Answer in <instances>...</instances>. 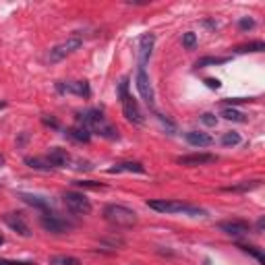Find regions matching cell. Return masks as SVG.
Segmentation results:
<instances>
[{
    "label": "cell",
    "instance_id": "obj_1",
    "mask_svg": "<svg viewBox=\"0 0 265 265\" xmlns=\"http://www.w3.org/2000/svg\"><path fill=\"white\" fill-rule=\"evenodd\" d=\"M147 205L151 209H156L160 214H187V216H205L203 209L195 207V205H189V203H183V201H166V199H153V201H147Z\"/></svg>",
    "mask_w": 265,
    "mask_h": 265
},
{
    "label": "cell",
    "instance_id": "obj_2",
    "mask_svg": "<svg viewBox=\"0 0 265 265\" xmlns=\"http://www.w3.org/2000/svg\"><path fill=\"white\" fill-rule=\"evenodd\" d=\"M104 218L116 228H131L137 224V214L124 205H106Z\"/></svg>",
    "mask_w": 265,
    "mask_h": 265
},
{
    "label": "cell",
    "instance_id": "obj_3",
    "mask_svg": "<svg viewBox=\"0 0 265 265\" xmlns=\"http://www.w3.org/2000/svg\"><path fill=\"white\" fill-rule=\"evenodd\" d=\"M118 95H120V102H122V112L127 116V120L135 122V124H141L143 122V114L139 110V104L133 95H129V81L122 79L120 81V87H118Z\"/></svg>",
    "mask_w": 265,
    "mask_h": 265
},
{
    "label": "cell",
    "instance_id": "obj_4",
    "mask_svg": "<svg viewBox=\"0 0 265 265\" xmlns=\"http://www.w3.org/2000/svg\"><path fill=\"white\" fill-rule=\"evenodd\" d=\"M62 203L71 214L75 216H89L91 214V203L83 193H75V191H68L62 195Z\"/></svg>",
    "mask_w": 265,
    "mask_h": 265
},
{
    "label": "cell",
    "instance_id": "obj_5",
    "mask_svg": "<svg viewBox=\"0 0 265 265\" xmlns=\"http://www.w3.org/2000/svg\"><path fill=\"white\" fill-rule=\"evenodd\" d=\"M83 46V39L81 37H68L66 41H60V44H56L50 52H48V60L50 62H60L62 58H66V56H71L73 52H77L79 48Z\"/></svg>",
    "mask_w": 265,
    "mask_h": 265
},
{
    "label": "cell",
    "instance_id": "obj_6",
    "mask_svg": "<svg viewBox=\"0 0 265 265\" xmlns=\"http://www.w3.org/2000/svg\"><path fill=\"white\" fill-rule=\"evenodd\" d=\"M135 85H137V91L139 95L143 97V102L153 108V89H151V81H149V75L145 73L143 66L137 68V77H135Z\"/></svg>",
    "mask_w": 265,
    "mask_h": 265
},
{
    "label": "cell",
    "instance_id": "obj_7",
    "mask_svg": "<svg viewBox=\"0 0 265 265\" xmlns=\"http://www.w3.org/2000/svg\"><path fill=\"white\" fill-rule=\"evenodd\" d=\"M2 220L10 230H15L19 236H23V239H29L31 236V230H29V226H27L23 214H4Z\"/></svg>",
    "mask_w": 265,
    "mask_h": 265
},
{
    "label": "cell",
    "instance_id": "obj_8",
    "mask_svg": "<svg viewBox=\"0 0 265 265\" xmlns=\"http://www.w3.org/2000/svg\"><path fill=\"white\" fill-rule=\"evenodd\" d=\"M56 89L60 93H75L81 97H89L91 95V87L87 81H66V83H56Z\"/></svg>",
    "mask_w": 265,
    "mask_h": 265
},
{
    "label": "cell",
    "instance_id": "obj_9",
    "mask_svg": "<svg viewBox=\"0 0 265 265\" xmlns=\"http://www.w3.org/2000/svg\"><path fill=\"white\" fill-rule=\"evenodd\" d=\"M220 230L226 232L228 236H245L251 232V224L245 220H230V222H220Z\"/></svg>",
    "mask_w": 265,
    "mask_h": 265
},
{
    "label": "cell",
    "instance_id": "obj_10",
    "mask_svg": "<svg viewBox=\"0 0 265 265\" xmlns=\"http://www.w3.org/2000/svg\"><path fill=\"white\" fill-rule=\"evenodd\" d=\"M153 44H156V35L153 33H143L141 37H139V66L145 68V62L151 56Z\"/></svg>",
    "mask_w": 265,
    "mask_h": 265
},
{
    "label": "cell",
    "instance_id": "obj_11",
    "mask_svg": "<svg viewBox=\"0 0 265 265\" xmlns=\"http://www.w3.org/2000/svg\"><path fill=\"white\" fill-rule=\"evenodd\" d=\"M218 158L214 153H191V156H180L176 158V164L183 166H205V164H214Z\"/></svg>",
    "mask_w": 265,
    "mask_h": 265
},
{
    "label": "cell",
    "instance_id": "obj_12",
    "mask_svg": "<svg viewBox=\"0 0 265 265\" xmlns=\"http://www.w3.org/2000/svg\"><path fill=\"white\" fill-rule=\"evenodd\" d=\"M46 160L50 162L52 168H66V166L71 164V156H68V151L66 149H60V147L50 149Z\"/></svg>",
    "mask_w": 265,
    "mask_h": 265
},
{
    "label": "cell",
    "instance_id": "obj_13",
    "mask_svg": "<svg viewBox=\"0 0 265 265\" xmlns=\"http://www.w3.org/2000/svg\"><path fill=\"white\" fill-rule=\"evenodd\" d=\"M41 226L52 234H64L68 228H71V224H66L64 220H60L56 216H44L41 218Z\"/></svg>",
    "mask_w": 265,
    "mask_h": 265
},
{
    "label": "cell",
    "instance_id": "obj_14",
    "mask_svg": "<svg viewBox=\"0 0 265 265\" xmlns=\"http://www.w3.org/2000/svg\"><path fill=\"white\" fill-rule=\"evenodd\" d=\"M120 172L145 174V168H143V164H139V162H120V164L114 166V168H110V170H108V174H120Z\"/></svg>",
    "mask_w": 265,
    "mask_h": 265
},
{
    "label": "cell",
    "instance_id": "obj_15",
    "mask_svg": "<svg viewBox=\"0 0 265 265\" xmlns=\"http://www.w3.org/2000/svg\"><path fill=\"white\" fill-rule=\"evenodd\" d=\"M187 141L195 147H207V145H212L214 143V139L212 135H207V133H199V131H189L187 133Z\"/></svg>",
    "mask_w": 265,
    "mask_h": 265
},
{
    "label": "cell",
    "instance_id": "obj_16",
    "mask_svg": "<svg viewBox=\"0 0 265 265\" xmlns=\"http://www.w3.org/2000/svg\"><path fill=\"white\" fill-rule=\"evenodd\" d=\"M66 137H71L73 141H79V143H89L91 133H89V129H85V127H81V124H77V127L66 129Z\"/></svg>",
    "mask_w": 265,
    "mask_h": 265
},
{
    "label": "cell",
    "instance_id": "obj_17",
    "mask_svg": "<svg viewBox=\"0 0 265 265\" xmlns=\"http://www.w3.org/2000/svg\"><path fill=\"white\" fill-rule=\"evenodd\" d=\"M25 164L29 166L31 170H39V172H50V170H52V166H50V162H48L46 158L41 160V158H31V156H27V158H25Z\"/></svg>",
    "mask_w": 265,
    "mask_h": 265
},
{
    "label": "cell",
    "instance_id": "obj_18",
    "mask_svg": "<svg viewBox=\"0 0 265 265\" xmlns=\"http://www.w3.org/2000/svg\"><path fill=\"white\" fill-rule=\"evenodd\" d=\"M91 133L100 135V137H104V139H112V141H114V139H118V131H116L110 122H102L100 127H95Z\"/></svg>",
    "mask_w": 265,
    "mask_h": 265
},
{
    "label": "cell",
    "instance_id": "obj_19",
    "mask_svg": "<svg viewBox=\"0 0 265 265\" xmlns=\"http://www.w3.org/2000/svg\"><path fill=\"white\" fill-rule=\"evenodd\" d=\"M228 60H230L228 56H205V58H199L195 66H197V68H205V66H214V64H224Z\"/></svg>",
    "mask_w": 265,
    "mask_h": 265
},
{
    "label": "cell",
    "instance_id": "obj_20",
    "mask_svg": "<svg viewBox=\"0 0 265 265\" xmlns=\"http://www.w3.org/2000/svg\"><path fill=\"white\" fill-rule=\"evenodd\" d=\"M239 54H247V52H263L265 50V44L261 39H257V41H251V44H245V46H236L234 48Z\"/></svg>",
    "mask_w": 265,
    "mask_h": 265
},
{
    "label": "cell",
    "instance_id": "obj_21",
    "mask_svg": "<svg viewBox=\"0 0 265 265\" xmlns=\"http://www.w3.org/2000/svg\"><path fill=\"white\" fill-rule=\"evenodd\" d=\"M222 116H224L226 120H232V122H247L245 114L239 112V110H234V108H224L222 110Z\"/></svg>",
    "mask_w": 265,
    "mask_h": 265
},
{
    "label": "cell",
    "instance_id": "obj_22",
    "mask_svg": "<svg viewBox=\"0 0 265 265\" xmlns=\"http://www.w3.org/2000/svg\"><path fill=\"white\" fill-rule=\"evenodd\" d=\"M19 197L25 201V203H29V205H33V207H37V209H46L48 207V203L41 199V197H35V195H27V193H21Z\"/></svg>",
    "mask_w": 265,
    "mask_h": 265
},
{
    "label": "cell",
    "instance_id": "obj_23",
    "mask_svg": "<svg viewBox=\"0 0 265 265\" xmlns=\"http://www.w3.org/2000/svg\"><path fill=\"white\" fill-rule=\"evenodd\" d=\"M241 143V135L239 133H234V131H228L222 135V145H226V147H232V145H239Z\"/></svg>",
    "mask_w": 265,
    "mask_h": 265
},
{
    "label": "cell",
    "instance_id": "obj_24",
    "mask_svg": "<svg viewBox=\"0 0 265 265\" xmlns=\"http://www.w3.org/2000/svg\"><path fill=\"white\" fill-rule=\"evenodd\" d=\"M50 265H79L77 257H68V255H58V257H52Z\"/></svg>",
    "mask_w": 265,
    "mask_h": 265
},
{
    "label": "cell",
    "instance_id": "obj_25",
    "mask_svg": "<svg viewBox=\"0 0 265 265\" xmlns=\"http://www.w3.org/2000/svg\"><path fill=\"white\" fill-rule=\"evenodd\" d=\"M261 185V180H251V183H243V185H236V187H230L226 191H234V193H241V191H253Z\"/></svg>",
    "mask_w": 265,
    "mask_h": 265
},
{
    "label": "cell",
    "instance_id": "obj_26",
    "mask_svg": "<svg viewBox=\"0 0 265 265\" xmlns=\"http://www.w3.org/2000/svg\"><path fill=\"white\" fill-rule=\"evenodd\" d=\"M195 44H197V35H195L193 31H189V33L183 35V46H185L187 50H193Z\"/></svg>",
    "mask_w": 265,
    "mask_h": 265
},
{
    "label": "cell",
    "instance_id": "obj_27",
    "mask_svg": "<svg viewBox=\"0 0 265 265\" xmlns=\"http://www.w3.org/2000/svg\"><path fill=\"white\" fill-rule=\"evenodd\" d=\"M243 251H245V253H251V255H253L259 263H263V255H261V251H257L255 247H241Z\"/></svg>",
    "mask_w": 265,
    "mask_h": 265
},
{
    "label": "cell",
    "instance_id": "obj_28",
    "mask_svg": "<svg viewBox=\"0 0 265 265\" xmlns=\"http://www.w3.org/2000/svg\"><path fill=\"white\" fill-rule=\"evenodd\" d=\"M201 120H203V124H207V127H216V124H218L216 114H209V112H205V114L201 116Z\"/></svg>",
    "mask_w": 265,
    "mask_h": 265
},
{
    "label": "cell",
    "instance_id": "obj_29",
    "mask_svg": "<svg viewBox=\"0 0 265 265\" xmlns=\"http://www.w3.org/2000/svg\"><path fill=\"white\" fill-rule=\"evenodd\" d=\"M77 187H85V189H104V185H95L91 183V180H79V183H75Z\"/></svg>",
    "mask_w": 265,
    "mask_h": 265
},
{
    "label": "cell",
    "instance_id": "obj_30",
    "mask_svg": "<svg viewBox=\"0 0 265 265\" xmlns=\"http://www.w3.org/2000/svg\"><path fill=\"white\" fill-rule=\"evenodd\" d=\"M239 27H241V29H253V27H255V21L253 19H241L239 21Z\"/></svg>",
    "mask_w": 265,
    "mask_h": 265
},
{
    "label": "cell",
    "instance_id": "obj_31",
    "mask_svg": "<svg viewBox=\"0 0 265 265\" xmlns=\"http://www.w3.org/2000/svg\"><path fill=\"white\" fill-rule=\"evenodd\" d=\"M41 122H44L46 127H52V129H60V124H58V120H56V118H48V116H44V118H41Z\"/></svg>",
    "mask_w": 265,
    "mask_h": 265
},
{
    "label": "cell",
    "instance_id": "obj_32",
    "mask_svg": "<svg viewBox=\"0 0 265 265\" xmlns=\"http://www.w3.org/2000/svg\"><path fill=\"white\" fill-rule=\"evenodd\" d=\"M205 83H207L209 89H220V81L218 79H205Z\"/></svg>",
    "mask_w": 265,
    "mask_h": 265
},
{
    "label": "cell",
    "instance_id": "obj_33",
    "mask_svg": "<svg viewBox=\"0 0 265 265\" xmlns=\"http://www.w3.org/2000/svg\"><path fill=\"white\" fill-rule=\"evenodd\" d=\"M263 222H265V220H263V218H259V222H257V230H259V232L263 230Z\"/></svg>",
    "mask_w": 265,
    "mask_h": 265
},
{
    "label": "cell",
    "instance_id": "obj_34",
    "mask_svg": "<svg viewBox=\"0 0 265 265\" xmlns=\"http://www.w3.org/2000/svg\"><path fill=\"white\" fill-rule=\"evenodd\" d=\"M2 108H6V102H0V110H2Z\"/></svg>",
    "mask_w": 265,
    "mask_h": 265
},
{
    "label": "cell",
    "instance_id": "obj_35",
    "mask_svg": "<svg viewBox=\"0 0 265 265\" xmlns=\"http://www.w3.org/2000/svg\"><path fill=\"white\" fill-rule=\"evenodd\" d=\"M2 243H4V236H2V234H0V245H2Z\"/></svg>",
    "mask_w": 265,
    "mask_h": 265
},
{
    "label": "cell",
    "instance_id": "obj_36",
    "mask_svg": "<svg viewBox=\"0 0 265 265\" xmlns=\"http://www.w3.org/2000/svg\"><path fill=\"white\" fill-rule=\"evenodd\" d=\"M0 265H10V263L8 261H0Z\"/></svg>",
    "mask_w": 265,
    "mask_h": 265
},
{
    "label": "cell",
    "instance_id": "obj_37",
    "mask_svg": "<svg viewBox=\"0 0 265 265\" xmlns=\"http://www.w3.org/2000/svg\"><path fill=\"white\" fill-rule=\"evenodd\" d=\"M2 164H4V158H2V156H0V166H2Z\"/></svg>",
    "mask_w": 265,
    "mask_h": 265
}]
</instances>
